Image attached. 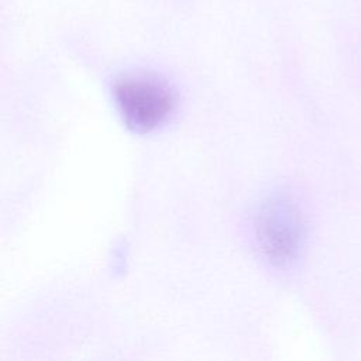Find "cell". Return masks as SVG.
Here are the masks:
<instances>
[{
	"label": "cell",
	"instance_id": "1",
	"mask_svg": "<svg viewBox=\"0 0 361 361\" xmlns=\"http://www.w3.org/2000/svg\"><path fill=\"white\" fill-rule=\"evenodd\" d=\"M111 99L124 126L137 134L164 127L176 111L178 93L164 78L148 72H131L117 78Z\"/></svg>",
	"mask_w": 361,
	"mask_h": 361
},
{
	"label": "cell",
	"instance_id": "2",
	"mask_svg": "<svg viewBox=\"0 0 361 361\" xmlns=\"http://www.w3.org/2000/svg\"><path fill=\"white\" fill-rule=\"evenodd\" d=\"M254 238L262 258L275 268H289L306 244V226L299 206L285 192H274L257 206Z\"/></svg>",
	"mask_w": 361,
	"mask_h": 361
}]
</instances>
